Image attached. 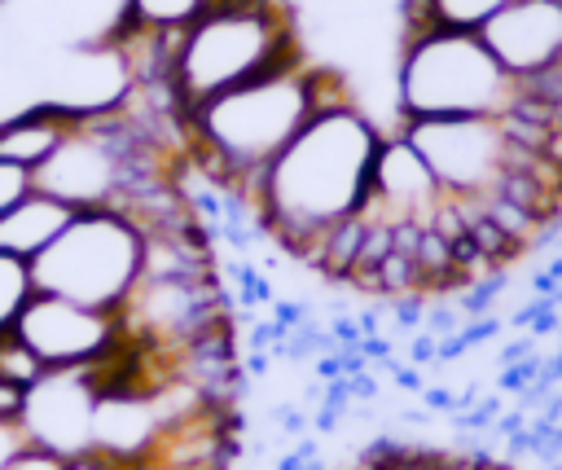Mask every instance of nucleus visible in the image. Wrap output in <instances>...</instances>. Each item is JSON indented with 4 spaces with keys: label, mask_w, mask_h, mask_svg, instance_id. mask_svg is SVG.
<instances>
[{
    "label": "nucleus",
    "mask_w": 562,
    "mask_h": 470,
    "mask_svg": "<svg viewBox=\"0 0 562 470\" xmlns=\"http://www.w3.org/2000/svg\"><path fill=\"white\" fill-rule=\"evenodd\" d=\"M382 127L356 105H325L312 123L268 163L250 193L259 228L303 268L316 272L321 242L334 224L360 215L373 189Z\"/></svg>",
    "instance_id": "obj_1"
},
{
    "label": "nucleus",
    "mask_w": 562,
    "mask_h": 470,
    "mask_svg": "<svg viewBox=\"0 0 562 470\" xmlns=\"http://www.w3.org/2000/svg\"><path fill=\"white\" fill-rule=\"evenodd\" d=\"M342 101H356L342 75L294 57L250 83H237L184 110L189 158L211 171L233 198L250 202L268 163L312 123V114Z\"/></svg>",
    "instance_id": "obj_2"
},
{
    "label": "nucleus",
    "mask_w": 562,
    "mask_h": 470,
    "mask_svg": "<svg viewBox=\"0 0 562 470\" xmlns=\"http://www.w3.org/2000/svg\"><path fill=\"white\" fill-rule=\"evenodd\" d=\"M294 57L303 48L285 0H211L176 40L171 92L180 110H193Z\"/></svg>",
    "instance_id": "obj_3"
},
{
    "label": "nucleus",
    "mask_w": 562,
    "mask_h": 470,
    "mask_svg": "<svg viewBox=\"0 0 562 470\" xmlns=\"http://www.w3.org/2000/svg\"><path fill=\"white\" fill-rule=\"evenodd\" d=\"M522 79L509 75L483 35L417 26L404 31L395 57V114L404 119H470L514 114Z\"/></svg>",
    "instance_id": "obj_4"
},
{
    "label": "nucleus",
    "mask_w": 562,
    "mask_h": 470,
    "mask_svg": "<svg viewBox=\"0 0 562 470\" xmlns=\"http://www.w3.org/2000/svg\"><path fill=\"white\" fill-rule=\"evenodd\" d=\"M145 228L123 211H79L66 233L31 264L35 290L92 307H119L140 281Z\"/></svg>",
    "instance_id": "obj_5"
},
{
    "label": "nucleus",
    "mask_w": 562,
    "mask_h": 470,
    "mask_svg": "<svg viewBox=\"0 0 562 470\" xmlns=\"http://www.w3.org/2000/svg\"><path fill=\"white\" fill-rule=\"evenodd\" d=\"M400 132L417 145L443 193L452 198H492L514 171H531L553 163L549 154L522 145L505 114H470V119H404Z\"/></svg>",
    "instance_id": "obj_6"
},
{
    "label": "nucleus",
    "mask_w": 562,
    "mask_h": 470,
    "mask_svg": "<svg viewBox=\"0 0 562 470\" xmlns=\"http://www.w3.org/2000/svg\"><path fill=\"white\" fill-rule=\"evenodd\" d=\"M13 334L40 356L44 369H88L127 343L119 307H92L44 290H35L22 307Z\"/></svg>",
    "instance_id": "obj_7"
},
{
    "label": "nucleus",
    "mask_w": 562,
    "mask_h": 470,
    "mask_svg": "<svg viewBox=\"0 0 562 470\" xmlns=\"http://www.w3.org/2000/svg\"><path fill=\"white\" fill-rule=\"evenodd\" d=\"M97 395L101 387L92 369H44L40 382H31L18 400V422L26 430V444L57 452L66 461L92 452Z\"/></svg>",
    "instance_id": "obj_8"
},
{
    "label": "nucleus",
    "mask_w": 562,
    "mask_h": 470,
    "mask_svg": "<svg viewBox=\"0 0 562 470\" xmlns=\"http://www.w3.org/2000/svg\"><path fill=\"white\" fill-rule=\"evenodd\" d=\"M443 184L435 180V171L426 167V158L417 154V145L395 127L382 136L378 163H373V189L369 202L360 206V215L369 224H422L430 228L439 206H443Z\"/></svg>",
    "instance_id": "obj_9"
},
{
    "label": "nucleus",
    "mask_w": 562,
    "mask_h": 470,
    "mask_svg": "<svg viewBox=\"0 0 562 470\" xmlns=\"http://www.w3.org/2000/svg\"><path fill=\"white\" fill-rule=\"evenodd\" d=\"M483 44L518 79L562 66V0H505L483 26Z\"/></svg>",
    "instance_id": "obj_10"
},
{
    "label": "nucleus",
    "mask_w": 562,
    "mask_h": 470,
    "mask_svg": "<svg viewBox=\"0 0 562 470\" xmlns=\"http://www.w3.org/2000/svg\"><path fill=\"white\" fill-rule=\"evenodd\" d=\"M70 127H75V114H66L53 101L22 105L18 114H4L0 119V158L4 163H18L26 171H40L53 158V149L70 136Z\"/></svg>",
    "instance_id": "obj_11"
},
{
    "label": "nucleus",
    "mask_w": 562,
    "mask_h": 470,
    "mask_svg": "<svg viewBox=\"0 0 562 470\" xmlns=\"http://www.w3.org/2000/svg\"><path fill=\"white\" fill-rule=\"evenodd\" d=\"M75 215H79V211L66 206L61 198H53V193H44V189H31L18 206H9V211L0 215V250H4V255H18V259H26V264H35V259L66 233V224H70Z\"/></svg>",
    "instance_id": "obj_12"
},
{
    "label": "nucleus",
    "mask_w": 562,
    "mask_h": 470,
    "mask_svg": "<svg viewBox=\"0 0 562 470\" xmlns=\"http://www.w3.org/2000/svg\"><path fill=\"white\" fill-rule=\"evenodd\" d=\"M505 0H408L404 4V31L435 26V31H465L483 35V26L501 13Z\"/></svg>",
    "instance_id": "obj_13"
},
{
    "label": "nucleus",
    "mask_w": 562,
    "mask_h": 470,
    "mask_svg": "<svg viewBox=\"0 0 562 470\" xmlns=\"http://www.w3.org/2000/svg\"><path fill=\"white\" fill-rule=\"evenodd\" d=\"M211 0H123L119 22L136 31H158V35H180Z\"/></svg>",
    "instance_id": "obj_14"
},
{
    "label": "nucleus",
    "mask_w": 562,
    "mask_h": 470,
    "mask_svg": "<svg viewBox=\"0 0 562 470\" xmlns=\"http://www.w3.org/2000/svg\"><path fill=\"white\" fill-rule=\"evenodd\" d=\"M35 299V272L26 259L0 250V334H9L22 316V307Z\"/></svg>",
    "instance_id": "obj_15"
},
{
    "label": "nucleus",
    "mask_w": 562,
    "mask_h": 470,
    "mask_svg": "<svg viewBox=\"0 0 562 470\" xmlns=\"http://www.w3.org/2000/svg\"><path fill=\"white\" fill-rule=\"evenodd\" d=\"M40 373H44L40 356H35L13 329L0 334V382L13 387V391H26L31 382H40Z\"/></svg>",
    "instance_id": "obj_16"
},
{
    "label": "nucleus",
    "mask_w": 562,
    "mask_h": 470,
    "mask_svg": "<svg viewBox=\"0 0 562 470\" xmlns=\"http://www.w3.org/2000/svg\"><path fill=\"white\" fill-rule=\"evenodd\" d=\"M31 189H35V171H26V167L0 158V215H4L9 206H18Z\"/></svg>",
    "instance_id": "obj_17"
},
{
    "label": "nucleus",
    "mask_w": 562,
    "mask_h": 470,
    "mask_svg": "<svg viewBox=\"0 0 562 470\" xmlns=\"http://www.w3.org/2000/svg\"><path fill=\"white\" fill-rule=\"evenodd\" d=\"M66 466V457H57V452H44V448H35V444H26L18 457H9L0 470H61Z\"/></svg>",
    "instance_id": "obj_18"
},
{
    "label": "nucleus",
    "mask_w": 562,
    "mask_h": 470,
    "mask_svg": "<svg viewBox=\"0 0 562 470\" xmlns=\"http://www.w3.org/2000/svg\"><path fill=\"white\" fill-rule=\"evenodd\" d=\"M22 448H26V430H22L18 413H13V417H0V466H4L9 457H18Z\"/></svg>",
    "instance_id": "obj_19"
},
{
    "label": "nucleus",
    "mask_w": 562,
    "mask_h": 470,
    "mask_svg": "<svg viewBox=\"0 0 562 470\" xmlns=\"http://www.w3.org/2000/svg\"><path fill=\"white\" fill-rule=\"evenodd\" d=\"M61 470H123V461H110L101 452H83V457H70Z\"/></svg>",
    "instance_id": "obj_20"
},
{
    "label": "nucleus",
    "mask_w": 562,
    "mask_h": 470,
    "mask_svg": "<svg viewBox=\"0 0 562 470\" xmlns=\"http://www.w3.org/2000/svg\"><path fill=\"white\" fill-rule=\"evenodd\" d=\"M18 400H22V391H13V387L0 382V417H13L18 413Z\"/></svg>",
    "instance_id": "obj_21"
},
{
    "label": "nucleus",
    "mask_w": 562,
    "mask_h": 470,
    "mask_svg": "<svg viewBox=\"0 0 562 470\" xmlns=\"http://www.w3.org/2000/svg\"><path fill=\"white\" fill-rule=\"evenodd\" d=\"M0 4H4V0H0Z\"/></svg>",
    "instance_id": "obj_22"
}]
</instances>
